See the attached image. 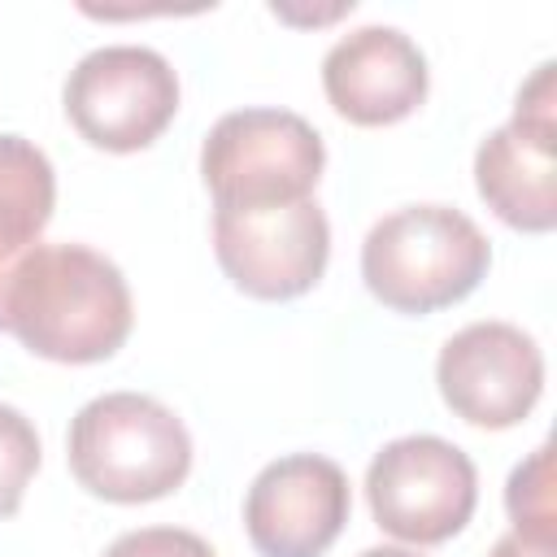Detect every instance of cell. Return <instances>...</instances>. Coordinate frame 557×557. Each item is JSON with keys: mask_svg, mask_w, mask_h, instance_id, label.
Wrapping results in <instances>:
<instances>
[{"mask_svg": "<svg viewBox=\"0 0 557 557\" xmlns=\"http://www.w3.org/2000/svg\"><path fill=\"white\" fill-rule=\"evenodd\" d=\"M178 113L174 65L144 44H109L87 52L65 78V117L104 152L148 148Z\"/></svg>", "mask_w": 557, "mask_h": 557, "instance_id": "5b68a950", "label": "cell"}, {"mask_svg": "<svg viewBox=\"0 0 557 557\" xmlns=\"http://www.w3.org/2000/svg\"><path fill=\"white\" fill-rule=\"evenodd\" d=\"M326 165L322 135L292 109H235L200 148V178L218 209L309 200Z\"/></svg>", "mask_w": 557, "mask_h": 557, "instance_id": "277c9868", "label": "cell"}, {"mask_svg": "<svg viewBox=\"0 0 557 557\" xmlns=\"http://www.w3.org/2000/svg\"><path fill=\"white\" fill-rule=\"evenodd\" d=\"M213 252L244 296L292 300L322 278L331 222L313 196L265 209H213Z\"/></svg>", "mask_w": 557, "mask_h": 557, "instance_id": "ba28073f", "label": "cell"}, {"mask_svg": "<svg viewBox=\"0 0 557 557\" xmlns=\"http://www.w3.org/2000/svg\"><path fill=\"white\" fill-rule=\"evenodd\" d=\"M474 187L487 209L527 235L557 226V65L544 61L518 91L513 117L474 152Z\"/></svg>", "mask_w": 557, "mask_h": 557, "instance_id": "8992f818", "label": "cell"}, {"mask_svg": "<svg viewBox=\"0 0 557 557\" xmlns=\"http://www.w3.org/2000/svg\"><path fill=\"white\" fill-rule=\"evenodd\" d=\"M487 557H557V540H535V535L509 531L496 540V548Z\"/></svg>", "mask_w": 557, "mask_h": 557, "instance_id": "2e32d148", "label": "cell"}, {"mask_svg": "<svg viewBox=\"0 0 557 557\" xmlns=\"http://www.w3.org/2000/svg\"><path fill=\"white\" fill-rule=\"evenodd\" d=\"M435 383L461 422L505 431L535 409L544 392V352L513 322H470L440 348Z\"/></svg>", "mask_w": 557, "mask_h": 557, "instance_id": "9c48e42d", "label": "cell"}, {"mask_svg": "<svg viewBox=\"0 0 557 557\" xmlns=\"http://www.w3.org/2000/svg\"><path fill=\"white\" fill-rule=\"evenodd\" d=\"M505 509L513 531L535 540H557V496H553V444H540L505 487Z\"/></svg>", "mask_w": 557, "mask_h": 557, "instance_id": "4fadbf2b", "label": "cell"}, {"mask_svg": "<svg viewBox=\"0 0 557 557\" xmlns=\"http://www.w3.org/2000/svg\"><path fill=\"white\" fill-rule=\"evenodd\" d=\"M57 174L44 148L22 135H0V300L17 261L39 244L52 222Z\"/></svg>", "mask_w": 557, "mask_h": 557, "instance_id": "7c38bea8", "label": "cell"}, {"mask_svg": "<svg viewBox=\"0 0 557 557\" xmlns=\"http://www.w3.org/2000/svg\"><path fill=\"white\" fill-rule=\"evenodd\" d=\"M374 522L405 544L453 540L479 500L474 461L440 435H400L383 444L366 470Z\"/></svg>", "mask_w": 557, "mask_h": 557, "instance_id": "52a82bcc", "label": "cell"}, {"mask_svg": "<svg viewBox=\"0 0 557 557\" xmlns=\"http://www.w3.org/2000/svg\"><path fill=\"white\" fill-rule=\"evenodd\" d=\"M78 487L113 505L161 500L191 470V435L174 409L144 392H104L87 400L65 440Z\"/></svg>", "mask_w": 557, "mask_h": 557, "instance_id": "7a4b0ae2", "label": "cell"}, {"mask_svg": "<svg viewBox=\"0 0 557 557\" xmlns=\"http://www.w3.org/2000/svg\"><path fill=\"white\" fill-rule=\"evenodd\" d=\"M348 509V474L331 457L292 453L252 479L244 531L261 557H322L339 540Z\"/></svg>", "mask_w": 557, "mask_h": 557, "instance_id": "30bf717a", "label": "cell"}, {"mask_svg": "<svg viewBox=\"0 0 557 557\" xmlns=\"http://www.w3.org/2000/svg\"><path fill=\"white\" fill-rule=\"evenodd\" d=\"M492 265L487 235L448 205H405L361 244V278L396 313H435L466 300Z\"/></svg>", "mask_w": 557, "mask_h": 557, "instance_id": "3957f363", "label": "cell"}, {"mask_svg": "<svg viewBox=\"0 0 557 557\" xmlns=\"http://www.w3.org/2000/svg\"><path fill=\"white\" fill-rule=\"evenodd\" d=\"M39 470V435L30 418L13 405H0V518L22 509V496Z\"/></svg>", "mask_w": 557, "mask_h": 557, "instance_id": "5bb4252c", "label": "cell"}, {"mask_svg": "<svg viewBox=\"0 0 557 557\" xmlns=\"http://www.w3.org/2000/svg\"><path fill=\"white\" fill-rule=\"evenodd\" d=\"M357 557H422L418 548H400V544H379V548H366Z\"/></svg>", "mask_w": 557, "mask_h": 557, "instance_id": "e0dca14e", "label": "cell"}, {"mask_svg": "<svg viewBox=\"0 0 557 557\" xmlns=\"http://www.w3.org/2000/svg\"><path fill=\"white\" fill-rule=\"evenodd\" d=\"M426 57L396 26H361L322 57V91L352 126H392L426 100Z\"/></svg>", "mask_w": 557, "mask_h": 557, "instance_id": "8fae6325", "label": "cell"}, {"mask_svg": "<svg viewBox=\"0 0 557 557\" xmlns=\"http://www.w3.org/2000/svg\"><path fill=\"white\" fill-rule=\"evenodd\" d=\"M104 557H218V553L196 531H183V527H144V531L117 535L104 548Z\"/></svg>", "mask_w": 557, "mask_h": 557, "instance_id": "9a60e30c", "label": "cell"}, {"mask_svg": "<svg viewBox=\"0 0 557 557\" xmlns=\"http://www.w3.org/2000/svg\"><path fill=\"white\" fill-rule=\"evenodd\" d=\"M135 309L122 270L87 244H35L0 300V331L61 366L109 361L131 335Z\"/></svg>", "mask_w": 557, "mask_h": 557, "instance_id": "6da1fadb", "label": "cell"}]
</instances>
